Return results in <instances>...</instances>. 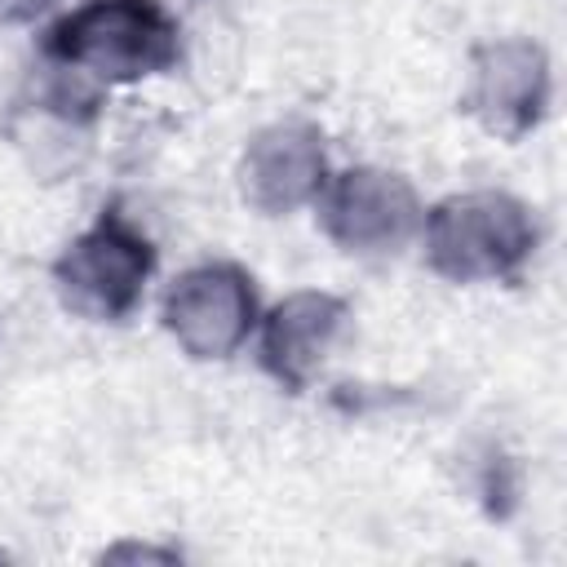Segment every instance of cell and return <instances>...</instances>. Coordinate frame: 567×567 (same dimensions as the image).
Returning a JSON list of instances; mask_svg holds the SVG:
<instances>
[{"mask_svg":"<svg viewBox=\"0 0 567 567\" xmlns=\"http://www.w3.org/2000/svg\"><path fill=\"white\" fill-rule=\"evenodd\" d=\"M261 319L257 279L239 261H199L164 292V328L190 359L235 354Z\"/></svg>","mask_w":567,"mask_h":567,"instance_id":"obj_5","label":"cell"},{"mask_svg":"<svg viewBox=\"0 0 567 567\" xmlns=\"http://www.w3.org/2000/svg\"><path fill=\"white\" fill-rule=\"evenodd\" d=\"M58 0H0V27H27L35 18H44Z\"/></svg>","mask_w":567,"mask_h":567,"instance_id":"obj_9","label":"cell"},{"mask_svg":"<svg viewBox=\"0 0 567 567\" xmlns=\"http://www.w3.org/2000/svg\"><path fill=\"white\" fill-rule=\"evenodd\" d=\"M319 230L354 257H385L399 252L421 235V195L416 186L377 164H354L341 173H328L323 190L315 195Z\"/></svg>","mask_w":567,"mask_h":567,"instance_id":"obj_4","label":"cell"},{"mask_svg":"<svg viewBox=\"0 0 567 567\" xmlns=\"http://www.w3.org/2000/svg\"><path fill=\"white\" fill-rule=\"evenodd\" d=\"M151 270H155L151 239L124 213L111 208L58 252L53 288L71 315L93 323H120L142 306Z\"/></svg>","mask_w":567,"mask_h":567,"instance_id":"obj_3","label":"cell"},{"mask_svg":"<svg viewBox=\"0 0 567 567\" xmlns=\"http://www.w3.org/2000/svg\"><path fill=\"white\" fill-rule=\"evenodd\" d=\"M257 323H261L257 359H261L266 377L284 390L301 394L319 377L328 354L337 350V341L350 323V306L332 292L301 288V292H288L284 301H275Z\"/></svg>","mask_w":567,"mask_h":567,"instance_id":"obj_8","label":"cell"},{"mask_svg":"<svg viewBox=\"0 0 567 567\" xmlns=\"http://www.w3.org/2000/svg\"><path fill=\"white\" fill-rule=\"evenodd\" d=\"M328 182V146L310 120H279L252 133L239 159V195L261 217H288Z\"/></svg>","mask_w":567,"mask_h":567,"instance_id":"obj_7","label":"cell"},{"mask_svg":"<svg viewBox=\"0 0 567 567\" xmlns=\"http://www.w3.org/2000/svg\"><path fill=\"white\" fill-rule=\"evenodd\" d=\"M40 53L93 84H137L177 62L182 31L159 0H89L44 31Z\"/></svg>","mask_w":567,"mask_h":567,"instance_id":"obj_1","label":"cell"},{"mask_svg":"<svg viewBox=\"0 0 567 567\" xmlns=\"http://www.w3.org/2000/svg\"><path fill=\"white\" fill-rule=\"evenodd\" d=\"M549 93H554L549 53L527 35H505L470 53V80H465L461 106L487 133L518 142L545 120Z\"/></svg>","mask_w":567,"mask_h":567,"instance_id":"obj_6","label":"cell"},{"mask_svg":"<svg viewBox=\"0 0 567 567\" xmlns=\"http://www.w3.org/2000/svg\"><path fill=\"white\" fill-rule=\"evenodd\" d=\"M425 266L447 284L518 279L540 244L536 213L509 190H461L421 217Z\"/></svg>","mask_w":567,"mask_h":567,"instance_id":"obj_2","label":"cell"}]
</instances>
